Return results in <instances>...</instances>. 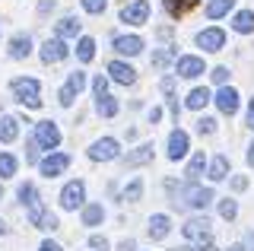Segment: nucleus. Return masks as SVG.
<instances>
[{
	"mask_svg": "<svg viewBox=\"0 0 254 251\" xmlns=\"http://www.w3.org/2000/svg\"><path fill=\"white\" fill-rule=\"evenodd\" d=\"M181 200V207H206V203L213 200V191L210 188H200L197 182H188V185H181L178 188V197H175V203Z\"/></svg>",
	"mask_w": 254,
	"mask_h": 251,
	"instance_id": "1",
	"label": "nucleus"
},
{
	"mask_svg": "<svg viewBox=\"0 0 254 251\" xmlns=\"http://www.w3.org/2000/svg\"><path fill=\"white\" fill-rule=\"evenodd\" d=\"M10 89H13V96L19 99L22 105H29V108L42 105V99H38V80H32V76H19V80H13Z\"/></svg>",
	"mask_w": 254,
	"mask_h": 251,
	"instance_id": "2",
	"label": "nucleus"
},
{
	"mask_svg": "<svg viewBox=\"0 0 254 251\" xmlns=\"http://www.w3.org/2000/svg\"><path fill=\"white\" fill-rule=\"evenodd\" d=\"M181 232H185L188 242H194L197 248H203L206 242H210V219H188V223L181 226Z\"/></svg>",
	"mask_w": 254,
	"mask_h": 251,
	"instance_id": "3",
	"label": "nucleus"
},
{
	"mask_svg": "<svg viewBox=\"0 0 254 251\" xmlns=\"http://www.w3.org/2000/svg\"><path fill=\"white\" fill-rule=\"evenodd\" d=\"M83 200H86V185H83V182H70V185H64V191H61V207H64V210H76V207H83Z\"/></svg>",
	"mask_w": 254,
	"mask_h": 251,
	"instance_id": "4",
	"label": "nucleus"
},
{
	"mask_svg": "<svg viewBox=\"0 0 254 251\" xmlns=\"http://www.w3.org/2000/svg\"><path fill=\"white\" fill-rule=\"evenodd\" d=\"M35 143H38V146H45V150H54V146L61 143V130H58V124H51V121H38V124H35Z\"/></svg>",
	"mask_w": 254,
	"mask_h": 251,
	"instance_id": "5",
	"label": "nucleus"
},
{
	"mask_svg": "<svg viewBox=\"0 0 254 251\" xmlns=\"http://www.w3.org/2000/svg\"><path fill=\"white\" fill-rule=\"evenodd\" d=\"M118 140H111V137H105V140H95L92 143V150H89V159H95V162H108V159H118Z\"/></svg>",
	"mask_w": 254,
	"mask_h": 251,
	"instance_id": "6",
	"label": "nucleus"
},
{
	"mask_svg": "<svg viewBox=\"0 0 254 251\" xmlns=\"http://www.w3.org/2000/svg\"><path fill=\"white\" fill-rule=\"evenodd\" d=\"M121 19L130 22V26H143V22L149 19V3L146 0H137V3H127L121 10Z\"/></svg>",
	"mask_w": 254,
	"mask_h": 251,
	"instance_id": "7",
	"label": "nucleus"
},
{
	"mask_svg": "<svg viewBox=\"0 0 254 251\" xmlns=\"http://www.w3.org/2000/svg\"><path fill=\"white\" fill-rule=\"evenodd\" d=\"M175 67H178V76H185V80H194V76H200V73H203V58L185 54V58L175 61Z\"/></svg>",
	"mask_w": 254,
	"mask_h": 251,
	"instance_id": "8",
	"label": "nucleus"
},
{
	"mask_svg": "<svg viewBox=\"0 0 254 251\" xmlns=\"http://www.w3.org/2000/svg\"><path fill=\"white\" fill-rule=\"evenodd\" d=\"M197 45L203 51H219L226 45V32L222 29H203V32H197Z\"/></svg>",
	"mask_w": 254,
	"mask_h": 251,
	"instance_id": "9",
	"label": "nucleus"
},
{
	"mask_svg": "<svg viewBox=\"0 0 254 251\" xmlns=\"http://www.w3.org/2000/svg\"><path fill=\"white\" fill-rule=\"evenodd\" d=\"M67 54H70V48L61 42V38H48L45 48H42V61L45 64H58V61H64Z\"/></svg>",
	"mask_w": 254,
	"mask_h": 251,
	"instance_id": "10",
	"label": "nucleus"
},
{
	"mask_svg": "<svg viewBox=\"0 0 254 251\" xmlns=\"http://www.w3.org/2000/svg\"><path fill=\"white\" fill-rule=\"evenodd\" d=\"M67 166H70V156L54 153V156H48V159H42V175L54 178V175H61V172H67Z\"/></svg>",
	"mask_w": 254,
	"mask_h": 251,
	"instance_id": "11",
	"label": "nucleus"
},
{
	"mask_svg": "<svg viewBox=\"0 0 254 251\" xmlns=\"http://www.w3.org/2000/svg\"><path fill=\"white\" fill-rule=\"evenodd\" d=\"M108 73H111V80H115V83H124V86H130L133 80H137V70H133L130 64H124V61H111Z\"/></svg>",
	"mask_w": 254,
	"mask_h": 251,
	"instance_id": "12",
	"label": "nucleus"
},
{
	"mask_svg": "<svg viewBox=\"0 0 254 251\" xmlns=\"http://www.w3.org/2000/svg\"><path fill=\"white\" fill-rule=\"evenodd\" d=\"M216 105L222 115H235L238 112V92L232 89V86H222V89L216 92Z\"/></svg>",
	"mask_w": 254,
	"mask_h": 251,
	"instance_id": "13",
	"label": "nucleus"
},
{
	"mask_svg": "<svg viewBox=\"0 0 254 251\" xmlns=\"http://www.w3.org/2000/svg\"><path fill=\"white\" fill-rule=\"evenodd\" d=\"M188 156V134L185 130H172L169 134V159H185Z\"/></svg>",
	"mask_w": 254,
	"mask_h": 251,
	"instance_id": "14",
	"label": "nucleus"
},
{
	"mask_svg": "<svg viewBox=\"0 0 254 251\" xmlns=\"http://www.w3.org/2000/svg\"><path fill=\"white\" fill-rule=\"evenodd\" d=\"M115 48L121 51V54H127V58H133V54L143 51V38L140 35H118L115 38Z\"/></svg>",
	"mask_w": 254,
	"mask_h": 251,
	"instance_id": "15",
	"label": "nucleus"
},
{
	"mask_svg": "<svg viewBox=\"0 0 254 251\" xmlns=\"http://www.w3.org/2000/svg\"><path fill=\"white\" fill-rule=\"evenodd\" d=\"M19 137V121L13 115H3L0 118V143H13Z\"/></svg>",
	"mask_w": 254,
	"mask_h": 251,
	"instance_id": "16",
	"label": "nucleus"
},
{
	"mask_svg": "<svg viewBox=\"0 0 254 251\" xmlns=\"http://www.w3.org/2000/svg\"><path fill=\"white\" fill-rule=\"evenodd\" d=\"M29 51H32V38L29 35H16L10 42V58L22 61V58H29Z\"/></svg>",
	"mask_w": 254,
	"mask_h": 251,
	"instance_id": "17",
	"label": "nucleus"
},
{
	"mask_svg": "<svg viewBox=\"0 0 254 251\" xmlns=\"http://www.w3.org/2000/svg\"><path fill=\"white\" fill-rule=\"evenodd\" d=\"M165 235H169V216L156 213L153 219H149V239L159 242V239H165Z\"/></svg>",
	"mask_w": 254,
	"mask_h": 251,
	"instance_id": "18",
	"label": "nucleus"
},
{
	"mask_svg": "<svg viewBox=\"0 0 254 251\" xmlns=\"http://www.w3.org/2000/svg\"><path fill=\"white\" fill-rule=\"evenodd\" d=\"M95 112H99L102 118H115L118 115V102L111 99L108 92H105V96H95Z\"/></svg>",
	"mask_w": 254,
	"mask_h": 251,
	"instance_id": "19",
	"label": "nucleus"
},
{
	"mask_svg": "<svg viewBox=\"0 0 254 251\" xmlns=\"http://www.w3.org/2000/svg\"><path fill=\"white\" fill-rule=\"evenodd\" d=\"M153 159V143H143L133 153H127V166H143V162Z\"/></svg>",
	"mask_w": 254,
	"mask_h": 251,
	"instance_id": "20",
	"label": "nucleus"
},
{
	"mask_svg": "<svg viewBox=\"0 0 254 251\" xmlns=\"http://www.w3.org/2000/svg\"><path fill=\"white\" fill-rule=\"evenodd\" d=\"M232 6H235V0H210V3H206V16L219 19V16H226Z\"/></svg>",
	"mask_w": 254,
	"mask_h": 251,
	"instance_id": "21",
	"label": "nucleus"
},
{
	"mask_svg": "<svg viewBox=\"0 0 254 251\" xmlns=\"http://www.w3.org/2000/svg\"><path fill=\"white\" fill-rule=\"evenodd\" d=\"M232 29H235V32H254V13H251V10H242V13H235V19H232Z\"/></svg>",
	"mask_w": 254,
	"mask_h": 251,
	"instance_id": "22",
	"label": "nucleus"
},
{
	"mask_svg": "<svg viewBox=\"0 0 254 251\" xmlns=\"http://www.w3.org/2000/svg\"><path fill=\"white\" fill-rule=\"evenodd\" d=\"M76 58L83 61V64H89V61L95 58V42H92V38H79V45H76Z\"/></svg>",
	"mask_w": 254,
	"mask_h": 251,
	"instance_id": "23",
	"label": "nucleus"
},
{
	"mask_svg": "<svg viewBox=\"0 0 254 251\" xmlns=\"http://www.w3.org/2000/svg\"><path fill=\"white\" fill-rule=\"evenodd\" d=\"M73 35H79V22H76L73 16L61 19V22H58V38H73Z\"/></svg>",
	"mask_w": 254,
	"mask_h": 251,
	"instance_id": "24",
	"label": "nucleus"
},
{
	"mask_svg": "<svg viewBox=\"0 0 254 251\" xmlns=\"http://www.w3.org/2000/svg\"><path fill=\"white\" fill-rule=\"evenodd\" d=\"M102 216H105V210H102V203H89V207L83 210V223L86 226H99Z\"/></svg>",
	"mask_w": 254,
	"mask_h": 251,
	"instance_id": "25",
	"label": "nucleus"
},
{
	"mask_svg": "<svg viewBox=\"0 0 254 251\" xmlns=\"http://www.w3.org/2000/svg\"><path fill=\"white\" fill-rule=\"evenodd\" d=\"M226 172H229V159H226V156H216V159L210 162V178H213V182H222Z\"/></svg>",
	"mask_w": 254,
	"mask_h": 251,
	"instance_id": "26",
	"label": "nucleus"
},
{
	"mask_svg": "<svg viewBox=\"0 0 254 251\" xmlns=\"http://www.w3.org/2000/svg\"><path fill=\"white\" fill-rule=\"evenodd\" d=\"M203 166H206V159H203V153H197L194 159L188 162V182H197L200 178V172H203Z\"/></svg>",
	"mask_w": 254,
	"mask_h": 251,
	"instance_id": "27",
	"label": "nucleus"
},
{
	"mask_svg": "<svg viewBox=\"0 0 254 251\" xmlns=\"http://www.w3.org/2000/svg\"><path fill=\"white\" fill-rule=\"evenodd\" d=\"M10 175H16V156L0 153V178H10Z\"/></svg>",
	"mask_w": 254,
	"mask_h": 251,
	"instance_id": "28",
	"label": "nucleus"
},
{
	"mask_svg": "<svg viewBox=\"0 0 254 251\" xmlns=\"http://www.w3.org/2000/svg\"><path fill=\"white\" fill-rule=\"evenodd\" d=\"M206 102H210V92H206V89H190V96H188V108H203Z\"/></svg>",
	"mask_w": 254,
	"mask_h": 251,
	"instance_id": "29",
	"label": "nucleus"
},
{
	"mask_svg": "<svg viewBox=\"0 0 254 251\" xmlns=\"http://www.w3.org/2000/svg\"><path fill=\"white\" fill-rule=\"evenodd\" d=\"M172 61H175V51H172V48H162V51H156V54H153V67H156V70L169 67Z\"/></svg>",
	"mask_w": 254,
	"mask_h": 251,
	"instance_id": "30",
	"label": "nucleus"
},
{
	"mask_svg": "<svg viewBox=\"0 0 254 251\" xmlns=\"http://www.w3.org/2000/svg\"><path fill=\"white\" fill-rule=\"evenodd\" d=\"M19 200L26 203V207H29V203H35V200H38V191H35V185H29V182L22 185V188H19Z\"/></svg>",
	"mask_w": 254,
	"mask_h": 251,
	"instance_id": "31",
	"label": "nucleus"
},
{
	"mask_svg": "<svg viewBox=\"0 0 254 251\" xmlns=\"http://www.w3.org/2000/svg\"><path fill=\"white\" fill-rule=\"evenodd\" d=\"M140 194H143V182H140V178L124 188V200H130V203H133V200H140Z\"/></svg>",
	"mask_w": 254,
	"mask_h": 251,
	"instance_id": "32",
	"label": "nucleus"
},
{
	"mask_svg": "<svg viewBox=\"0 0 254 251\" xmlns=\"http://www.w3.org/2000/svg\"><path fill=\"white\" fill-rule=\"evenodd\" d=\"M83 86H86V73H79V70H76V73H70V80H67V89L73 92V96H76L79 89H83Z\"/></svg>",
	"mask_w": 254,
	"mask_h": 251,
	"instance_id": "33",
	"label": "nucleus"
},
{
	"mask_svg": "<svg viewBox=\"0 0 254 251\" xmlns=\"http://www.w3.org/2000/svg\"><path fill=\"white\" fill-rule=\"evenodd\" d=\"M219 213L226 216V219H235V213H238V207H235V200H222V207H219Z\"/></svg>",
	"mask_w": 254,
	"mask_h": 251,
	"instance_id": "34",
	"label": "nucleus"
},
{
	"mask_svg": "<svg viewBox=\"0 0 254 251\" xmlns=\"http://www.w3.org/2000/svg\"><path fill=\"white\" fill-rule=\"evenodd\" d=\"M105 3H108V0H83V10L86 13H102V10H105Z\"/></svg>",
	"mask_w": 254,
	"mask_h": 251,
	"instance_id": "35",
	"label": "nucleus"
},
{
	"mask_svg": "<svg viewBox=\"0 0 254 251\" xmlns=\"http://www.w3.org/2000/svg\"><path fill=\"white\" fill-rule=\"evenodd\" d=\"M197 130H200V134H213V130H216V121H213V118H200V121H197Z\"/></svg>",
	"mask_w": 254,
	"mask_h": 251,
	"instance_id": "36",
	"label": "nucleus"
},
{
	"mask_svg": "<svg viewBox=\"0 0 254 251\" xmlns=\"http://www.w3.org/2000/svg\"><path fill=\"white\" fill-rule=\"evenodd\" d=\"M92 89H95V96H105V92H108V80H105V76H95Z\"/></svg>",
	"mask_w": 254,
	"mask_h": 251,
	"instance_id": "37",
	"label": "nucleus"
},
{
	"mask_svg": "<svg viewBox=\"0 0 254 251\" xmlns=\"http://www.w3.org/2000/svg\"><path fill=\"white\" fill-rule=\"evenodd\" d=\"M165 10H169L172 16H178V13L185 10V0H165Z\"/></svg>",
	"mask_w": 254,
	"mask_h": 251,
	"instance_id": "38",
	"label": "nucleus"
},
{
	"mask_svg": "<svg viewBox=\"0 0 254 251\" xmlns=\"http://www.w3.org/2000/svg\"><path fill=\"white\" fill-rule=\"evenodd\" d=\"M89 245H92L95 251H105V248H108V239H105V235H92Z\"/></svg>",
	"mask_w": 254,
	"mask_h": 251,
	"instance_id": "39",
	"label": "nucleus"
},
{
	"mask_svg": "<svg viewBox=\"0 0 254 251\" xmlns=\"http://www.w3.org/2000/svg\"><path fill=\"white\" fill-rule=\"evenodd\" d=\"M38 229H58V216L54 213H45V219H42V226Z\"/></svg>",
	"mask_w": 254,
	"mask_h": 251,
	"instance_id": "40",
	"label": "nucleus"
},
{
	"mask_svg": "<svg viewBox=\"0 0 254 251\" xmlns=\"http://www.w3.org/2000/svg\"><path fill=\"white\" fill-rule=\"evenodd\" d=\"M58 99H61V105H73V92H70L67 86H64V89L58 92Z\"/></svg>",
	"mask_w": 254,
	"mask_h": 251,
	"instance_id": "41",
	"label": "nucleus"
},
{
	"mask_svg": "<svg viewBox=\"0 0 254 251\" xmlns=\"http://www.w3.org/2000/svg\"><path fill=\"white\" fill-rule=\"evenodd\" d=\"M213 80H216V83H226L229 80V70L226 67H216V70H213Z\"/></svg>",
	"mask_w": 254,
	"mask_h": 251,
	"instance_id": "42",
	"label": "nucleus"
},
{
	"mask_svg": "<svg viewBox=\"0 0 254 251\" xmlns=\"http://www.w3.org/2000/svg\"><path fill=\"white\" fill-rule=\"evenodd\" d=\"M232 188H235V191H245V188H248V178H245V175L232 178Z\"/></svg>",
	"mask_w": 254,
	"mask_h": 251,
	"instance_id": "43",
	"label": "nucleus"
},
{
	"mask_svg": "<svg viewBox=\"0 0 254 251\" xmlns=\"http://www.w3.org/2000/svg\"><path fill=\"white\" fill-rule=\"evenodd\" d=\"M248 127H251V130H254V99H251V102H248Z\"/></svg>",
	"mask_w": 254,
	"mask_h": 251,
	"instance_id": "44",
	"label": "nucleus"
},
{
	"mask_svg": "<svg viewBox=\"0 0 254 251\" xmlns=\"http://www.w3.org/2000/svg\"><path fill=\"white\" fill-rule=\"evenodd\" d=\"M133 248H137V245H133V242H130V239H124V242H121V245H118V251H133Z\"/></svg>",
	"mask_w": 254,
	"mask_h": 251,
	"instance_id": "45",
	"label": "nucleus"
},
{
	"mask_svg": "<svg viewBox=\"0 0 254 251\" xmlns=\"http://www.w3.org/2000/svg\"><path fill=\"white\" fill-rule=\"evenodd\" d=\"M38 251H61V245H54V242H42V248Z\"/></svg>",
	"mask_w": 254,
	"mask_h": 251,
	"instance_id": "46",
	"label": "nucleus"
},
{
	"mask_svg": "<svg viewBox=\"0 0 254 251\" xmlns=\"http://www.w3.org/2000/svg\"><path fill=\"white\" fill-rule=\"evenodd\" d=\"M248 162H251V166H254V143L248 146Z\"/></svg>",
	"mask_w": 254,
	"mask_h": 251,
	"instance_id": "47",
	"label": "nucleus"
},
{
	"mask_svg": "<svg viewBox=\"0 0 254 251\" xmlns=\"http://www.w3.org/2000/svg\"><path fill=\"white\" fill-rule=\"evenodd\" d=\"M248 251H254V232L248 235Z\"/></svg>",
	"mask_w": 254,
	"mask_h": 251,
	"instance_id": "48",
	"label": "nucleus"
},
{
	"mask_svg": "<svg viewBox=\"0 0 254 251\" xmlns=\"http://www.w3.org/2000/svg\"><path fill=\"white\" fill-rule=\"evenodd\" d=\"M229 251H248V248H245V245H232V248H229Z\"/></svg>",
	"mask_w": 254,
	"mask_h": 251,
	"instance_id": "49",
	"label": "nucleus"
},
{
	"mask_svg": "<svg viewBox=\"0 0 254 251\" xmlns=\"http://www.w3.org/2000/svg\"><path fill=\"white\" fill-rule=\"evenodd\" d=\"M181 251H213V248H181Z\"/></svg>",
	"mask_w": 254,
	"mask_h": 251,
	"instance_id": "50",
	"label": "nucleus"
},
{
	"mask_svg": "<svg viewBox=\"0 0 254 251\" xmlns=\"http://www.w3.org/2000/svg\"><path fill=\"white\" fill-rule=\"evenodd\" d=\"M0 232H6V226H3V219H0Z\"/></svg>",
	"mask_w": 254,
	"mask_h": 251,
	"instance_id": "51",
	"label": "nucleus"
}]
</instances>
